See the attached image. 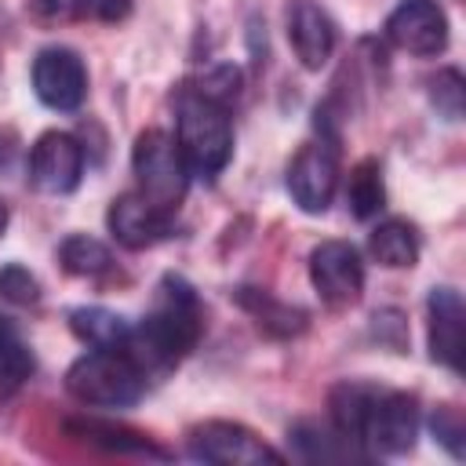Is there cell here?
Here are the masks:
<instances>
[{
	"label": "cell",
	"mask_w": 466,
	"mask_h": 466,
	"mask_svg": "<svg viewBox=\"0 0 466 466\" xmlns=\"http://www.w3.org/2000/svg\"><path fill=\"white\" fill-rule=\"evenodd\" d=\"M200 331H204V313H200L197 291L182 277H164L157 288L153 309L138 324H131L124 350L138 360V368L149 379H157L171 371L197 346Z\"/></svg>",
	"instance_id": "cell-1"
},
{
	"label": "cell",
	"mask_w": 466,
	"mask_h": 466,
	"mask_svg": "<svg viewBox=\"0 0 466 466\" xmlns=\"http://www.w3.org/2000/svg\"><path fill=\"white\" fill-rule=\"evenodd\" d=\"M146 386L149 375L124 346H87L66 371V390L84 408H131Z\"/></svg>",
	"instance_id": "cell-2"
},
{
	"label": "cell",
	"mask_w": 466,
	"mask_h": 466,
	"mask_svg": "<svg viewBox=\"0 0 466 466\" xmlns=\"http://www.w3.org/2000/svg\"><path fill=\"white\" fill-rule=\"evenodd\" d=\"M175 142L189 175L215 178L233 157V124L229 106L186 87L175 102Z\"/></svg>",
	"instance_id": "cell-3"
},
{
	"label": "cell",
	"mask_w": 466,
	"mask_h": 466,
	"mask_svg": "<svg viewBox=\"0 0 466 466\" xmlns=\"http://www.w3.org/2000/svg\"><path fill=\"white\" fill-rule=\"evenodd\" d=\"M131 175H135V193H142L149 204L164 208V211H178L186 189H189V167L178 153L175 135L149 127L135 138L131 149Z\"/></svg>",
	"instance_id": "cell-4"
},
{
	"label": "cell",
	"mask_w": 466,
	"mask_h": 466,
	"mask_svg": "<svg viewBox=\"0 0 466 466\" xmlns=\"http://www.w3.org/2000/svg\"><path fill=\"white\" fill-rule=\"evenodd\" d=\"M186 448L197 462H215V466H262V462H284L277 448H269L255 430L244 422L229 419H208L197 422L186 433Z\"/></svg>",
	"instance_id": "cell-5"
},
{
	"label": "cell",
	"mask_w": 466,
	"mask_h": 466,
	"mask_svg": "<svg viewBox=\"0 0 466 466\" xmlns=\"http://www.w3.org/2000/svg\"><path fill=\"white\" fill-rule=\"evenodd\" d=\"M309 284L328 309H350L364 295V258L350 240H320L309 251Z\"/></svg>",
	"instance_id": "cell-6"
},
{
	"label": "cell",
	"mask_w": 466,
	"mask_h": 466,
	"mask_svg": "<svg viewBox=\"0 0 466 466\" xmlns=\"http://www.w3.org/2000/svg\"><path fill=\"white\" fill-rule=\"evenodd\" d=\"M339 189V146L335 138L306 142L288 164V193L306 215H324Z\"/></svg>",
	"instance_id": "cell-7"
},
{
	"label": "cell",
	"mask_w": 466,
	"mask_h": 466,
	"mask_svg": "<svg viewBox=\"0 0 466 466\" xmlns=\"http://www.w3.org/2000/svg\"><path fill=\"white\" fill-rule=\"evenodd\" d=\"M419 400L397 390H375V400L364 419V451L368 455H408L419 441Z\"/></svg>",
	"instance_id": "cell-8"
},
{
	"label": "cell",
	"mask_w": 466,
	"mask_h": 466,
	"mask_svg": "<svg viewBox=\"0 0 466 466\" xmlns=\"http://www.w3.org/2000/svg\"><path fill=\"white\" fill-rule=\"evenodd\" d=\"M33 91L55 113H73L87 98V66L73 47H44L33 58Z\"/></svg>",
	"instance_id": "cell-9"
},
{
	"label": "cell",
	"mask_w": 466,
	"mask_h": 466,
	"mask_svg": "<svg viewBox=\"0 0 466 466\" xmlns=\"http://www.w3.org/2000/svg\"><path fill=\"white\" fill-rule=\"evenodd\" d=\"M84 178V146L69 131H44L29 149V182L47 197H66Z\"/></svg>",
	"instance_id": "cell-10"
},
{
	"label": "cell",
	"mask_w": 466,
	"mask_h": 466,
	"mask_svg": "<svg viewBox=\"0 0 466 466\" xmlns=\"http://www.w3.org/2000/svg\"><path fill=\"white\" fill-rule=\"evenodd\" d=\"M386 40L408 55L433 58L448 47V15L437 0H400L386 18Z\"/></svg>",
	"instance_id": "cell-11"
},
{
	"label": "cell",
	"mask_w": 466,
	"mask_h": 466,
	"mask_svg": "<svg viewBox=\"0 0 466 466\" xmlns=\"http://www.w3.org/2000/svg\"><path fill=\"white\" fill-rule=\"evenodd\" d=\"M171 218H175L171 211L149 204V200H146L142 193H135V189L120 193V197L109 204V211H106V226H109V233H113V240H116L120 248H127V251H142V248L160 244V240L171 233Z\"/></svg>",
	"instance_id": "cell-12"
},
{
	"label": "cell",
	"mask_w": 466,
	"mask_h": 466,
	"mask_svg": "<svg viewBox=\"0 0 466 466\" xmlns=\"http://www.w3.org/2000/svg\"><path fill=\"white\" fill-rule=\"evenodd\" d=\"M288 40H291V51L302 62V69L317 73L335 55L339 29L317 0H291V7H288Z\"/></svg>",
	"instance_id": "cell-13"
},
{
	"label": "cell",
	"mask_w": 466,
	"mask_h": 466,
	"mask_svg": "<svg viewBox=\"0 0 466 466\" xmlns=\"http://www.w3.org/2000/svg\"><path fill=\"white\" fill-rule=\"evenodd\" d=\"M462 299L455 288H433L426 299V339L430 357L448 371H462Z\"/></svg>",
	"instance_id": "cell-14"
},
{
	"label": "cell",
	"mask_w": 466,
	"mask_h": 466,
	"mask_svg": "<svg viewBox=\"0 0 466 466\" xmlns=\"http://www.w3.org/2000/svg\"><path fill=\"white\" fill-rule=\"evenodd\" d=\"M375 390L379 386H368V382H339L328 393V422L360 459H368V451H364V419H368V408L375 400Z\"/></svg>",
	"instance_id": "cell-15"
},
{
	"label": "cell",
	"mask_w": 466,
	"mask_h": 466,
	"mask_svg": "<svg viewBox=\"0 0 466 466\" xmlns=\"http://www.w3.org/2000/svg\"><path fill=\"white\" fill-rule=\"evenodd\" d=\"M66 433L84 441V444H95V448H106V451H116V455H142V459H167L164 448H157L146 433L124 426V422H109V419H66Z\"/></svg>",
	"instance_id": "cell-16"
},
{
	"label": "cell",
	"mask_w": 466,
	"mask_h": 466,
	"mask_svg": "<svg viewBox=\"0 0 466 466\" xmlns=\"http://www.w3.org/2000/svg\"><path fill=\"white\" fill-rule=\"evenodd\" d=\"M368 251L386 269H411L419 262V251H422L419 229L408 218H382L368 233Z\"/></svg>",
	"instance_id": "cell-17"
},
{
	"label": "cell",
	"mask_w": 466,
	"mask_h": 466,
	"mask_svg": "<svg viewBox=\"0 0 466 466\" xmlns=\"http://www.w3.org/2000/svg\"><path fill=\"white\" fill-rule=\"evenodd\" d=\"M69 328L84 346H124L131 335V320L106 306H76L69 313Z\"/></svg>",
	"instance_id": "cell-18"
},
{
	"label": "cell",
	"mask_w": 466,
	"mask_h": 466,
	"mask_svg": "<svg viewBox=\"0 0 466 466\" xmlns=\"http://www.w3.org/2000/svg\"><path fill=\"white\" fill-rule=\"evenodd\" d=\"M346 208L360 222L375 218L386 208V182H382L379 160L368 157V160H360V164L350 167V175H346Z\"/></svg>",
	"instance_id": "cell-19"
},
{
	"label": "cell",
	"mask_w": 466,
	"mask_h": 466,
	"mask_svg": "<svg viewBox=\"0 0 466 466\" xmlns=\"http://www.w3.org/2000/svg\"><path fill=\"white\" fill-rule=\"evenodd\" d=\"M58 262L69 277H102L113 269V251L87 233H73L58 244Z\"/></svg>",
	"instance_id": "cell-20"
},
{
	"label": "cell",
	"mask_w": 466,
	"mask_h": 466,
	"mask_svg": "<svg viewBox=\"0 0 466 466\" xmlns=\"http://www.w3.org/2000/svg\"><path fill=\"white\" fill-rule=\"evenodd\" d=\"M291 444H295V451L302 455V459H309V462H339V459H360L335 430H331V422L328 426H317V422H295L291 426Z\"/></svg>",
	"instance_id": "cell-21"
},
{
	"label": "cell",
	"mask_w": 466,
	"mask_h": 466,
	"mask_svg": "<svg viewBox=\"0 0 466 466\" xmlns=\"http://www.w3.org/2000/svg\"><path fill=\"white\" fill-rule=\"evenodd\" d=\"M237 299H240V306L258 320V328H266L269 335H295V331L306 328V313H302V309H291V306L269 299L266 291L240 288Z\"/></svg>",
	"instance_id": "cell-22"
},
{
	"label": "cell",
	"mask_w": 466,
	"mask_h": 466,
	"mask_svg": "<svg viewBox=\"0 0 466 466\" xmlns=\"http://www.w3.org/2000/svg\"><path fill=\"white\" fill-rule=\"evenodd\" d=\"M33 375V353L22 335L0 317V400H7Z\"/></svg>",
	"instance_id": "cell-23"
},
{
	"label": "cell",
	"mask_w": 466,
	"mask_h": 466,
	"mask_svg": "<svg viewBox=\"0 0 466 466\" xmlns=\"http://www.w3.org/2000/svg\"><path fill=\"white\" fill-rule=\"evenodd\" d=\"M430 102L444 120H459L462 116L466 84H462V73L455 66H444V69H437V76H430Z\"/></svg>",
	"instance_id": "cell-24"
},
{
	"label": "cell",
	"mask_w": 466,
	"mask_h": 466,
	"mask_svg": "<svg viewBox=\"0 0 466 466\" xmlns=\"http://www.w3.org/2000/svg\"><path fill=\"white\" fill-rule=\"evenodd\" d=\"M0 299L11 306H36L40 302V280L25 266L11 262L0 269Z\"/></svg>",
	"instance_id": "cell-25"
},
{
	"label": "cell",
	"mask_w": 466,
	"mask_h": 466,
	"mask_svg": "<svg viewBox=\"0 0 466 466\" xmlns=\"http://www.w3.org/2000/svg\"><path fill=\"white\" fill-rule=\"evenodd\" d=\"M430 430H433V437H437L455 459H462V437H466V430H462V419H459V411H455L451 404H444V408H437V411L430 415Z\"/></svg>",
	"instance_id": "cell-26"
},
{
	"label": "cell",
	"mask_w": 466,
	"mask_h": 466,
	"mask_svg": "<svg viewBox=\"0 0 466 466\" xmlns=\"http://www.w3.org/2000/svg\"><path fill=\"white\" fill-rule=\"evenodd\" d=\"M36 15L44 18H84V15H95L98 0H29Z\"/></svg>",
	"instance_id": "cell-27"
},
{
	"label": "cell",
	"mask_w": 466,
	"mask_h": 466,
	"mask_svg": "<svg viewBox=\"0 0 466 466\" xmlns=\"http://www.w3.org/2000/svg\"><path fill=\"white\" fill-rule=\"evenodd\" d=\"M4 229H7V204L0 200V237H4Z\"/></svg>",
	"instance_id": "cell-28"
}]
</instances>
